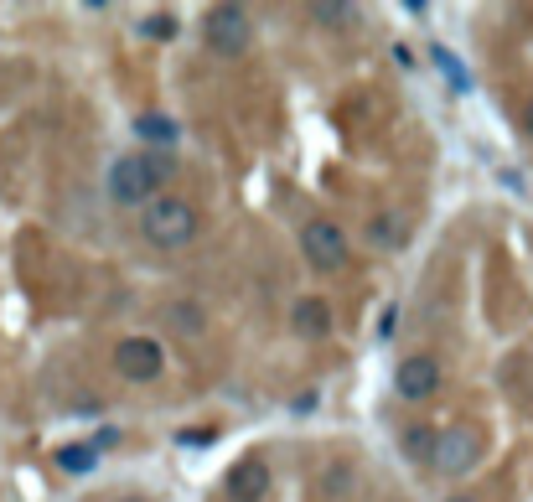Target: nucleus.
<instances>
[{
    "label": "nucleus",
    "instance_id": "obj_21",
    "mask_svg": "<svg viewBox=\"0 0 533 502\" xmlns=\"http://www.w3.org/2000/svg\"><path fill=\"white\" fill-rule=\"evenodd\" d=\"M518 130H523V135H528V140H533V99H528V104H523V109H518Z\"/></svg>",
    "mask_w": 533,
    "mask_h": 502
},
{
    "label": "nucleus",
    "instance_id": "obj_19",
    "mask_svg": "<svg viewBox=\"0 0 533 502\" xmlns=\"http://www.w3.org/2000/svg\"><path fill=\"white\" fill-rule=\"evenodd\" d=\"M114 440H120V430H99L94 440H88V446H94V451H109V446H114Z\"/></svg>",
    "mask_w": 533,
    "mask_h": 502
},
{
    "label": "nucleus",
    "instance_id": "obj_15",
    "mask_svg": "<svg viewBox=\"0 0 533 502\" xmlns=\"http://www.w3.org/2000/svg\"><path fill=\"white\" fill-rule=\"evenodd\" d=\"M140 32H145V37H161V42H171V37H176V16H171V11H161V16H145Z\"/></svg>",
    "mask_w": 533,
    "mask_h": 502
},
{
    "label": "nucleus",
    "instance_id": "obj_23",
    "mask_svg": "<svg viewBox=\"0 0 533 502\" xmlns=\"http://www.w3.org/2000/svg\"><path fill=\"white\" fill-rule=\"evenodd\" d=\"M120 502H145V497H120Z\"/></svg>",
    "mask_w": 533,
    "mask_h": 502
},
{
    "label": "nucleus",
    "instance_id": "obj_18",
    "mask_svg": "<svg viewBox=\"0 0 533 502\" xmlns=\"http://www.w3.org/2000/svg\"><path fill=\"white\" fill-rule=\"evenodd\" d=\"M316 21H352V6H311Z\"/></svg>",
    "mask_w": 533,
    "mask_h": 502
},
{
    "label": "nucleus",
    "instance_id": "obj_3",
    "mask_svg": "<svg viewBox=\"0 0 533 502\" xmlns=\"http://www.w3.org/2000/svg\"><path fill=\"white\" fill-rule=\"evenodd\" d=\"M202 37H207V47H213L218 57H239L244 47H249V11L244 6H213L202 16Z\"/></svg>",
    "mask_w": 533,
    "mask_h": 502
},
{
    "label": "nucleus",
    "instance_id": "obj_7",
    "mask_svg": "<svg viewBox=\"0 0 533 502\" xmlns=\"http://www.w3.org/2000/svg\"><path fill=\"white\" fill-rule=\"evenodd\" d=\"M394 389H399V399H409V404L435 399V389H440V363L430 358V352H414V358H404V363L394 368Z\"/></svg>",
    "mask_w": 533,
    "mask_h": 502
},
{
    "label": "nucleus",
    "instance_id": "obj_11",
    "mask_svg": "<svg viewBox=\"0 0 533 502\" xmlns=\"http://www.w3.org/2000/svg\"><path fill=\"white\" fill-rule=\"evenodd\" d=\"M166 327L176 332V337H202V306H192V301H176L171 311H166Z\"/></svg>",
    "mask_w": 533,
    "mask_h": 502
},
{
    "label": "nucleus",
    "instance_id": "obj_16",
    "mask_svg": "<svg viewBox=\"0 0 533 502\" xmlns=\"http://www.w3.org/2000/svg\"><path fill=\"white\" fill-rule=\"evenodd\" d=\"M435 63H440V73H451V83H456V88H471V83H466V73H461V63H456V52L435 47Z\"/></svg>",
    "mask_w": 533,
    "mask_h": 502
},
{
    "label": "nucleus",
    "instance_id": "obj_22",
    "mask_svg": "<svg viewBox=\"0 0 533 502\" xmlns=\"http://www.w3.org/2000/svg\"><path fill=\"white\" fill-rule=\"evenodd\" d=\"M446 502H477V497H446Z\"/></svg>",
    "mask_w": 533,
    "mask_h": 502
},
{
    "label": "nucleus",
    "instance_id": "obj_20",
    "mask_svg": "<svg viewBox=\"0 0 533 502\" xmlns=\"http://www.w3.org/2000/svg\"><path fill=\"white\" fill-rule=\"evenodd\" d=\"M327 492H347V466H332V477H327Z\"/></svg>",
    "mask_w": 533,
    "mask_h": 502
},
{
    "label": "nucleus",
    "instance_id": "obj_6",
    "mask_svg": "<svg viewBox=\"0 0 533 502\" xmlns=\"http://www.w3.org/2000/svg\"><path fill=\"white\" fill-rule=\"evenodd\" d=\"M477 456H482V435L477 430H440L430 466L446 471V477H466V471L477 466Z\"/></svg>",
    "mask_w": 533,
    "mask_h": 502
},
{
    "label": "nucleus",
    "instance_id": "obj_5",
    "mask_svg": "<svg viewBox=\"0 0 533 502\" xmlns=\"http://www.w3.org/2000/svg\"><path fill=\"white\" fill-rule=\"evenodd\" d=\"M166 368V352L156 347V337H125L114 347V373L130 383H156Z\"/></svg>",
    "mask_w": 533,
    "mask_h": 502
},
{
    "label": "nucleus",
    "instance_id": "obj_2",
    "mask_svg": "<svg viewBox=\"0 0 533 502\" xmlns=\"http://www.w3.org/2000/svg\"><path fill=\"white\" fill-rule=\"evenodd\" d=\"M197 228H202V218L182 197H156V202H145V213H140V233L156 249H187L197 239Z\"/></svg>",
    "mask_w": 533,
    "mask_h": 502
},
{
    "label": "nucleus",
    "instance_id": "obj_10",
    "mask_svg": "<svg viewBox=\"0 0 533 502\" xmlns=\"http://www.w3.org/2000/svg\"><path fill=\"white\" fill-rule=\"evenodd\" d=\"M404 233H409V223H404L399 213H378V218H368L363 239H368L373 249H399V244H404Z\"/></svg>",
    "mask_w": 533,
    "mask_h": 502
},
{
    "label": "nucleus",
    "instance_id": "obj_8",
    "mask_svg": "<svg viewBox=\"0 0 533 502\" xmlns=\"http://www.w3.org/2000/svg\"><path fill=\"white\" fill-rule=\"evenodd\" d=\"M228 497L233 502H264V492H270V466H264L259 456H249V461H239L228 471Z\"/></svg>",
    "mask_w": 533,
    "mask_h": 502
},
{
    "label": "nucleus",
    "instance_id": "obj_1",
    "mask_svg": "<svg viewBox=\"0 0 533 502\" xmlns=\"http://www.w3.org/2000/svg\"><path fill=\"white\" fill-rule=\"evenodd\" d=\"M176 171V161L166 151H135V156H120L109 166V197L120 202V208H145V202H156L161 182Z\"/></svg>",
    "mask_w": 533,
    "mask_h": 502
},
{
    "label": "nucleus",
    "instance_id": "obj_13",
    "mask_svg": "<svg viewBox=\"0 0 533 502\" xmlns=\"http://www.w3.org/2000/svg\"><path fill=\"white\" fill-rule=\"evenodd\" d=\"M57 466L73 471V477H83V471H94V466H99V451L88 446V440H83V446H63V451H57Z\"/></svg>",
    "mask_w": 533,
    "mask_h": 502
},
{
    "label": "nucleus",
    "instance_id": "obj_12",
    "mask_svg": "<svg viewBox=\"0 0 533 502\" xmlns=\"http://www.w3.org/2000/svg\"><path fill=\"white\" fill-rule=\"evenodd\" d=\"M435 435H440V430H430V425H409L404 440H399V451H404L409 461H425V466H430V456H435Z\"/></svg>",
    "mask_w": 533,
    "mask_h": 502
},
{
    "label": "nucleus",
    "instance_id": "obj_9",
    "mask_svg": "<svg viewBox=\"0 0 533 502\" xmlns=\"http://www.w3.org/2000/svg\"><path fill=\"white\" fill-rule=\"evenodd\" d=\"M295 332H301L306 342H321V337H332V306L327 301H301L295 306Z\"/></svg>",
    "mask_w": 533,
    "mask_h": 502
},
{
    "label": "nucleus",
    "instance_id": "obj_17",
    "mask_svg": "<svg viewBox=\"0 0 533 502\" xmlns=\"http://www.w3.org/2000/svg\"><path fill=\"white\" fill-rule=\"evenodd\" d=\"M176 440H182V446H213V440H218V430H213V425H207V430H182Z\"/></svg>",
    "mask_w": 533,
    "mask_h": 502
},
{
    "label": "nucleus",
    "instance_id": "obj_14",
    "mask_svg": "<svg viewBox=\"0 0 533 502\" xmlns=\"http://www.w3.org/2000/svg\"><path fill=\"white\" fill-rule=\"evenodd\" d=\"M135 130H140L145 140H156L161 151H171V145H176V125H171V120H161V114H140Z\"/></svg>",
    "mask_w": 533,
    "mask_h": 502
},
{
    "label": "nucleus",
    "instance_id": "obj_4",
    "mask_svg": "<svg viewBox=\"0 0 533 502\" xmlns=\"http://www.w3.org/2000/svg\"><path fill=\"white\" fill-rule=\"evenodd\" d=\"M301 254H306L311 270L332 275V270H342V264H347V233L337 223H327V218H316V223L301 228Z\"/></svg>",
    "mask_w": 533,
    "mask_h": 502
}]
</instances>
